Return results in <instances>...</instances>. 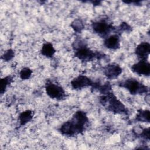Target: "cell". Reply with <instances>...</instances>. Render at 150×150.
<instances>
[{
    "mask_svg": "<svg viewBox=\"0 0 150 150\" xmlns=\"http://www.w3.org/2000/svg\"><path fill=\"white\" fill-rule=\"evenodd\" d=\"M89 119L87 113L82 110L76 111L71 118L64 122L58 129V131L63 136L73 137L82 134L87 129Z\"/></svg>",
    "mask_w": 150,
    "mask_h": 150,
    "instance_id": "6da1fadb",
    "label": "cell"
},
{
    "mask_svg": "<svg viewBox=\"0 0 150 150\" xmlns=\"http://www.w3.org/2000/svg\"><path fill=\"white\" fill-rule=\"evenodd\" d=\"M74 56L83 63H88L94 60L104 59L106 55L101 51L93 50L88 47V43L85 39L78 36L71 44Z\"/></svg>",
    "mask_w": 150,
    "mask_h": 150,
    "instance_id": "7a4b0ae2",
    "label": "cell"
},
{
    "mask_svg": "<svg viewBox=\"0 0 150 150\" xmlns=\"http://www.w3.org/2000/svg\"><path fill=\"white\" fill-rule=\"evenodd\" d=\"M99 102L107 111L114 114H129L128 108L117 98L112 91L105 94H101L99 97Z\"/></svg>",
    "mask_w": 150,
    "mask_h": 150,
    "instance_id": "3957f363",
    "label": "cell"
},
{
    "mask_svg": "<svg viewBox=\"0 0 150 150\" xmlns=\"http://www.w3.org/2000/svg\"><path fill=\"white\" fill-rule=\"evenodd\" d=\"M91 28L95 34L104 39L117 30V26L113 25L108 16H103L91 21Z\"/></svg>",
    "mask_w": 150,
    "mask_h": 150,
    "instance_id": "277c9868",
    "label": "cell"
},
{
    "mask_svg": "<svg viewBox=\"0 0 150 150\" xmlns=\"http://www.w3.org/2000/svg\"><path fill=\"white\" fill-rule=\"evenodd\" d=\"M117 84L118 87L126 89L131 95L146 94L149 91L148 86L133 77L121 80L118 82Z\"/></svg>",
    "mask_w": 150,
    "mask_h": 150,
    "instance_id": "5b68a950",
    "label": "cell"
},
{
    "mask_svg": "<svg viewBox=\"0 0 150 150\" xmlns=\"http://www.w3.org/2000/svg\"><path fill=\"white\" fill-rule=\"evenodd\" d=\"M45 90L47 96L53 100L63 101L67 97L66 92L63 87L51 80H46Z\"/></svg>",
    "mask_w": 150,
    "mask_h": 150,
    "instance_id": "8992f818",
    "label": "cell"
},
{
    "mask_svg": "<svg viewBox=\"0 0 150 150\" xmlns=\"http://www.w3.org/2000/svg\"><path fill=\"white\" fill-rule=\"evenodd\" d=\"M94 82V81H93L87 76L80 74L71 80L70 81V86L72 89L75 90H80L86 87H91Z\"/></svg>",
    "mask_w": 150,
    "mask_h": 150,
    "instance_id": "52a82bcc",
    "label": "cell"
},
{
    "mask_svg": "<svg viewBox=\"0 0 150 150\" xmlns=\"http://www.w3.org/2000/svg\"><path fill=\"white\" fill-rule=\"evenodd\" d=\"M103 71L108 80L117 79L122 73V68L117 63H111L103 67Z\"/></svg>",
    "mask_w": 150,
    "mask_h": 150,
    "instance_id": "ba28073f",
    "label": "cell"
},
{
    "mask_svg": "<svg viewBox=\"0 0 150 150\" xmlns=\"http://www.w3.org/2000/svg\"><path fill=\"white\" fill-rule=\"evenodd\" d=\"M131 70L138 76L149 77L150 75V64L147 60H139L131 65Z\"/></svg>",
    "mask_w": 150,
    "mask_h": 150,
    "instance_id": "9c48e42d",
    "label": "cell"
},
{
    "mask_svg": "<svg viewBox=\"0 0 150 150\" xmlns=\"http://www.w3.org/2000/svg\"><path fill=\"white\" fill-rule=\"evenodd\" d=\"M121 34L115 33L111 34L104 39V46L108 49L115 50L120 48L121 46Z\"/></svg>",
    "mask_w": 150,
    "mask_h": 150,
    "instance_id": "30bf717a",
    "label": "cell"
},
{
    "mask_svg": "<svg viewBox=\"0 0 150 150\" xmlns=\"http://www.w3.org/2000/svg\"><path fill=\"white\" fill-rule=\"evenodd\" d=\"M135 54L139 60H148L150 54V44L147 42H142L135 49Z\"/></svg>",
    "mask_w": 150,
    "mask_h": 150,
    "instance_id": "8fae6325",
    "label": "cell"
},
{
    "mask_svg": "<svg viewBox=\"0 0 150 150\" xmlns=\"http://www.w3.org/2000/svg\"><path fill=\"white\" fill-rule=\"evenodd\" d=\"M132 132L134 135L137 138H142L148 142L149 141L150 128H142V126H135L133 128Z\"/></svg>",
    "mask_w": 150,
    "mask_h": 150,
    "instance_id": "7c38bea8",
    "label": "cell"
},
{
    "mask_svg": "<svg viewBox=\"0 0 150 150\" xmlns=\"http://www.w3.org/2000/svg\"><path fill=\"white\" fill-rule=\"evenodd\" d=\"M56 52V50L53 44L48 42L44 43L40 49V54L48 59L53 57Z\"/></svg>",
    "mask_w": 150,
    "mask_h": 150,
    "instance_id": "4fadbf2b",
    "label": "cell"
},
{
    "mask_svg": "<svg viewBox=\"0 0 150 150\" xmlns=\"http://www.w3.org/2000/svg\"><path fill=\"white\" fill-rule=\"evenodd\" d=\"M34 115V112L30 110H26L21 112L18 116V122L20 126L25 125L31 121Z\"/></svg>",
    "mask_w": 150,
    "mask_h": 150,
    "instance_id": "5bb4252c",
    "label": "cell"
},
{
    "mask_svg": "<svg viewBox=\"0 0 150 150\" xmlns=\"http://www.w3.org/2000/svg\"><path fill=\"white\" fill-rule=\"evenodd\" d=\"M149 110L139 109L137 110V113L134 118V121L140 122L149 123L150 121Z\"/></svg>",
    "mask_w": 150,
    "mask_h": 150,
    "instance_id": "9a60e30c",
    "label": "cell"
},
{
    "mask_svg": "<svg viewBox=\"0 0 150 150\" xmlns=\"http://www.w3.org/2000/svg\"><path fill=\"white\" fill-rule=\"evenodd\" d=\"M70 26L73 31L76 33H81L85 28L84 22L80 18L74 19L71 22Z\"/></svg>",
    "mask_w": 150,
    "mask_h": 150,
    "instance_id": "2e32d148",
    "label": "cell"
},
{
    "mask_svg": "<svg viewBox=\"0 0 150 150\" xmlns=\"http://www.w3.org/2000/svg\"><path fill=\"white\" fill-rule=\"evenodd\" d=\"M13 76L12 75H8L1 79V90L0 93L1 95L4 94L7 88L11 85L13 81Z\"/></svg>",
    "mask_w": 150,
    "mask_h": 150,
    "instance_id": "e0dca14e",
    "label": "cell"
},
{
    "mask_svg": "<svg viewBox=\"0 0 150 150\" xmlns=\"http://www.w3.org/2000/svg\"><path fill=\"white\" fill-rule=\"evenodd\" d=\"M132 27L126 22H122L118 26H117V30L115 33H118L121 35L122 32L130 33L132 31Z\"/></svg>",
    "mask_w": 150,
    "mask_h": 150,
    "instance_id": "ac0fdd59",
    "label": "cell"
},
{
    "mask_svg": "<svg viewBox=\"0 0 150 150\" xmlns=\"http://www.w3.org/2000/svg\"><path fill=\"white\" fill-rule=\"evenodd\" d=\"M33 73V71L28 67H23L19 71V77L22 80H26L29 79Z\"/></svg>",
    "mask_w": 150,
    "mask_h": 150,
    "instance_id": "d6986e66",
    "label": "cell"
},
{
    "mask_svg": "<svg viewBox=\"0 0 150 150\" xmlns=\"http://www.w3.org/2000/svg\"><path fill=\"white\" fill-rule=\"evenodd\" d=\"M97 91L100 93V94H105L110 92L112 90V85L109 81H106L104 84H100Z\"/></svg>",
    "mask_w": 150,
    "mask_h": 150,
    "instance_id": "ffe728a7",
    "label": "cell"
},
{
    "mask_svg": "<svg viewBox=\"0 0 150 150\" xmlns=\"http://www.w3.org/2000/svg\"><path fill=\"white\" fill-rule=\"evenodd\" d=\"M15 51L12 49H9L4 52L3 54L1 56V59L5 62H8L12 60L15 57Z\"/></svg>",
    "mask_w": 150,
    "mask_h": 150,
    "instance_id": "44dd1931",
    "label": "cell"
},
{
    "mask_svg": "<svg viewBox=\"0 0 150 150\" xmlns=\"http://www.w3.org/2000/svg\"><path fill=\"white\" fill-rule=\"evenodd\" d=\"M124 3L126 4H133L134 5H137V6H140L141 5V1H123Z\"/></svg>",
    "mask_w": 150,
    "mask_h": 150,
    "instance_id": "7402d4cb",
    "label": "cell"
},
{
    "mask_svg": "<svg viewBox=\"0 0 150 150\" xmlns=\"http://www.w3.org/2000/svg\"><path fill=\"white\" fill-rule=\"evenodd\" d=\"M87 2L92 4V5L94 6H99L102 3V1H87Z\"/></svg>",
    "mask_w": 150,
    "mask_h": 150,
    "instance_id": "603a6c76",
    "label": "cell"
},
{
    "mask_svg": "<svg viewBox=\"0 0 150 150\" xmlns=\"http://www.w3.org/2000/svg\"><path fill=\"white\" fill-rule=\"evenodd\" d=\"M145 101L148 104H149V93H147L146 94H145Z\"/></svg>",
    "mask_w": 150,
    "mask_h": 150,
    "instance_id": "cb8c5ba5",
    "label": "cell"
}]
</instances>
